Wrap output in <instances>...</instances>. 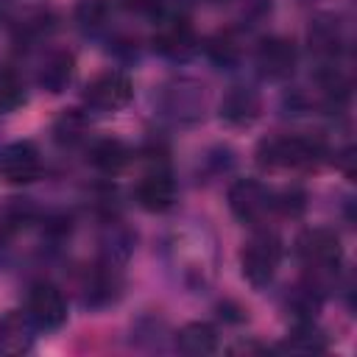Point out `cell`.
<instances>
[{"label": "cell", "mask_w": 357, "mask_h": 357, "mask_svg": "<svg viewBox=\"0 0 357 357\" xmlns=\"http://www.w3.org/2000/svg\"><path fill=\"white\" fill-rule=\"evenodd\" d=\"M195 33L190 31V25L184 20H167L156 36H153V47L167 56V59H176V61H184L195 53Z\"/></svg>", "instance_id": "cell-10"}, {"label": "cell", "mask_w": 357, "mask_h": 357, "mask_svg": "<svg viewBox=\"0 0 357 357\" xmlns=\"http://www.w3.org/2000/svg\"><path fill=\"white\" fill-rule=\"evenodd\" d=\"M282 351H296V354H321L329 349L326 335L312 324V321H296L293 332L287 335V340L279 346Z\"/></svg>", "instance_id": "cell-15"}, {"label": "cell", "mask_w": 357, "mask_h": 357, "mask_svg": "<svg viewBox=\"0 0 357 357\" xmlns=\"http://www.w3.org/2000/svg\"><path fill=\"white\" fill-rule=\"evenodd\" d=\"M315 156H318L315 142H310L304 137H290V134L262 139L259 148H257V162L262 167H271V170L307 167V165H312Z\"/></svg>", "instance_id": "cell-3"}, {"label": "cell", "mask_w": 357, "mask_h": 357, "mask_svg": "<svg viewBox=\"0 0 357 357\" xmlns=\"http://www.w3.org/2000/svg\"><path fill=\"white\" fill-rule=\"evenodd\" d=\"M42 173V156L33 142L17 139L0 148V181L6 184H31Z\"/></svg>", "instance_id": "cell-5"}, {"label": "cell", "mask_w": 357, "mask_h": 357, "mask_svg": "<svg viewBox=\"0 0 357 357\" xmlns=\"http://www.w3.org/2000/svg\"><path fill=\"white\" fill-rule=\"evenodd\" d=\"M229 209L243 223H262L273 209V192L257 178H240L229 187Z\"/></svg>", "instance_id": "cell-4"}, {"label": "cell", "mask_w": 357, "mask_h": 357, "mask_svg": "<svg viewBox=\"0 0 357 357\" xmlns=\"http://www.w3.org/2000/svg\"><path fill=\"white\" fill-rule=\"evenodd\" d=\"M296 251H298L301 262L312 271V282H318L324 276H332L337 271V265H340V257H343L340 240L329 229H307V231H301L298 240H296Z\"/></svg>", "instance_id": "cell-2"}, {"label": "cell", "mask_w": 357, "mask_h": 357, "mask_svg": "<svg viewBox=\"0 0 357 357\" xmlns=\"http://www.w3.org/2000/svg\"><path fill=\"white\" fill-rule=\"evenodd\" d=\"M33 337H36V326L28 318V312L11 310L0 318V351L22 354L33 346Z\"/></svg>", "instance_id": "cell-11"}, {"label": "cell", "mask_w": 357, "mask_h": 357, "mask_svg": "<svg viewBox=\"0 0 357 357\" xmlns=\"http://www.w3.org/2000/svg\"><path fill=\"white\" fill-rule=\"evenodd\" d=\"M28 318L33 321L36 329H45V332H53L59 326H64L67 321V301L61 296L59 287L47 284V282H39L31 287L28 293V307H25Z\"/></svg>", "instance_id": "cell-7"}, {"label": "cell", "mask_w": 357, "mask_h": 357, "mask_svg": "<svg viewBox=\"0 0 357 357\" xmlns=\"http://www.w3.org/2000/svg\"><path fill=\"white\" fill-rule=\"evenodd\" d=\"M134 95V86H131V78L126 73H117V70H109V73H100L98 78H92L84 89V103L98 109V112H114V109H123Z\"/></svg>", "instance_id": "cell-6"}, {"label": "cell", "mask_w": 357, "mask_h": 357, "mask_svg": "<svg viewBox=\"0 0 357 357\" xmlns=\"http://www.w3.org/2000/svg\"><path fill=\"white\" fill-rule=\"evenodd\" d=\"M273 206H279L284 215H298L304 209V192L301 190H284L279 198L273 195Z\"/></svg>", "instance_id": "cell-19"}, {"label": "cell", "mask_w": 357, "mask_h": 357, "mask_svg": "<svg viewBox=\"0 0 357 357\" xmlns=\"http://www.w3.org/2000/svg\"><path fill=\"white\" fill-rule=\"evenodd\" d=\"M25 103V86L11 70H0V114L14 112Z\"/></svg>", "instance_id": "cell-18"}, {"label": "cell", "mask_w": 357, "mask_h": 357, "mask_svg": "<svg viewBox=\"0 0 357 357\" xmlns=\"http://www.w3.org/2000/svg\"><path fill=\"white\" fill-rule=\"evenodd\" d=\"M176 349H178L181 354H190V357L215 354V351H218V332H215L212 324H204V321L187 324V326L176 335Z\"/></svg>", "instance_id": "cell-14"}, {"label": "cell", "mask_w": 357, "mask_h": 357, "mask_svg": "<svg viewBox=\"0 0 357 357\" xmlns=\"http://www.w3.org/2000/svg\"><path fill=\"white\" fill-rule=\"evenodd\" d=\"M209 3H226V0H209Z\"/></svg>", "instance_id": "cell-21"}, {"label": "cell", "mask_w": 357, "mask_h": 357, "mask_svg": "<svg viewBox=\"0 0 357 357\" xmlns=\"http://www.w3.org/2000/svg\"><path fill=\"white\" fill-rule=\"evenodd\" d=\"M259 114V95L251 86H231L220 100V117L229 126H248Z\"/></svg>", "instance_id": "cell-12"}, {"label": "cell", "mask_w": 357, "mask_h": 357, "mask_svg": "<svg viewBox=\"0 0 357 357\" xmlns=\"http://www.w3.org/2000/svg\"><path fill=\"white\" fill-rule=\"evenodd\" d=\"M257 67L268 81L287 78L296 67V45L290 39H282V36L265 39L257 50Z\"/></svg>", "instance_id": "cell-8"}, {"label": "cell", "mask_w": 357, "mask_h": 357, "mask_svg": "<svg viewBox=\"0 0 357 357\" xmlns=\"http://www.w3.org/2000/svg\"><path fill=\"white\" fill-rule=\"evenodd\" d=\"M73 70H75V59L73 53L67 50H53L42 59L39 64V73H36V84L47 92H61L70 78H73Z\"/></svg>", "instance_id": "cell-13"}, {"label": "cell", "mask_w": 357, "mask_h": 357, "mask_svg": "<svg viewBox=\"0 0 357 357\" xmlns=\"http://www.w3.org/2000/svg\"><path fill=\"white\" fill-rule=\"evenodd\" d=\"M134 195H137V204L145 212H165L176 201V181L170 178V173L153 170V173H145L139 178Z\"/></svg>", "instance_id": "cell-9"}, {"label": "cell", "mask_w": 357, "mask_h": 357, "mask_svg": "<svg viewBox=\"0 0 357 357\" xmlns=\"http://www.w3.org/2000/svg\"><path fill=\"white\" fill-rule=\"evenodd\" d=\"M282 240L276 231L271 229H259L248 237V243L243 245V254H240V265H243V276L254 284V287H262L273 279L279 262H282Z\"/></svg>", "instance_id": "cell-1"}, {"label": "cell", "mask_w": 357, "mask_h": 357, "mask_svg": "<svg viewBox=\"0 0 357 357\" xmlns=\"http://www.w3.org/2000/svg\"><path fill=\"white\" fill-rule=\"evenodd\" d=\"M123 6L131 8V11H153L156 0H123Z\"/></svg>", "instance_id": "cell-20"}, {"label": "cell", "mask_w": 357, "mask_h": 357, "mask_svg": "<svg viewBox=\"0 0 357 357\" xmlns=\"http://www.w3.org/2000/svg\"><path fill=\"white\" fill-rule=\"evenodd\" d=\"M89 159H92L95 167H100L106 173H114L128 162V151L120 139H100V142H95Z\"/></svg>", "instance_id": "cell-16"}, {"label": "cell", "mask_w": 357, "mask_h": 357, "mask_svg": "<svg viewBox=\"0 0 357 357\" xmlns=\"http://www.w3.org/2000/svg\"><path fill=\"white\" fill-rule=\"evenodd\" d=\"M310 42H312V47H315L318 53H332V56H335V50H337V45H340V33H337L335 20H329V17L315 20V22L310 25Z\"/></svg>", "instance_id": "cell-17"}]
</instances>
